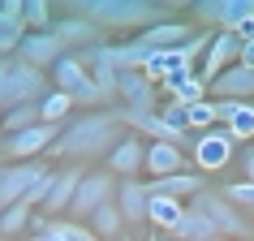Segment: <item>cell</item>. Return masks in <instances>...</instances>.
Listing matches in <instances>:
<instances>
[{
	"label": "cell",
	"instance_id": "4",
	"mask_svg": "<svg viewBox=\"0 0 254 241\" xmlns=\"http://www.w3.org/2000/svg\"><path fill=\"white\" fill-rule=\"evenodd\" d=\"M61 129L65 125H30V129H22V134H4V142H0V160L4 164H30L39 160L43 151L56 147V138H61Z\"/></svg>",
	"mask_w": 254,
	"mask_h": 241
},
{
	"label": "cell",
	"instance_id": "5",
	"mask_svg": "<svg viewBox=\"0 0 254 241\" xmlns=\"http://www.w3.org/2000/svg\"><path fill=\"white\" fill-rule=\"evenodd\" d=\"M117 189H121V181L112 173H86L82 177V185H78V194H73V207H69V215H73V224H86L104 202H117Z\"/></svg>",
	"mask_w": 254,
	"mask_h": 241
},
{
	"label": "cell",
	"instance_id": "29",
	"mask_svg": "<svg viewBox=\"0 0 254 241\" xmlns=\"http://www.w3.org/2000/svg\"><path fill=\"white\" fill-rule=\"evenodd\" d=\"M186 120H190V134H207V129H215V104H211V99L190 104L186 108Z\"/></svg>",
	"mask_w": 254,
	"mask_h": 241
},
{
	"label": "cell",
	"instance_id": "1",
	"mask_svg": "<svg viewBox=\"0 0 254 241\" xmlns=\"http://www.w3.org/2000/svg\"><path fill=\"white\" fill-rule=\"evenodd\" d=\"M125 138H129V129H125V120H121V108L82 112V117H73L65 129H61L52 155H61V160H91V155H108V151L121 147Z\"/></svg>",
	"mask_w": 254,
	"mask_h": 241
},
{
	"label": "cell",
	"instance_id": "7",
	"mask_svg": "<svg viewBox=\"0 0 254 241\" xmlns=\"http://www.w3.org/2000/svg\"><path fill=\"white\" fill-rule=\"evenodd\" d=\"M43 99H48V73L22 65L13 56V73H9V91H4V112L26 108V104H43ZM4 112H0V117H4Z\"/></svg>",
	"mask_w": 254,
	"mask_h": 241
},
{
	"label": "cell",
	"instance_id": "23",
	"mask_svg": "<svg viewBox=\"0 0 254 241\" xmlns=\"http://www.w3.org/2000/svg\"><path fill=\"white\" fill-rule=\"evenodd\" d=\"M86 228H91L99 241H117V237H125V215H121L117 202H104V207L86 220Z\"/></svg>",
	"mask_w": 254,
	"mask_h": 241
},
{
	"label": "cell",
	"instance_id": "17",
	"mask_svg": "<svg viewBox=\"0 0 254 241\" xmlns=\"http://www.w3.org/2000/svg\"><path fill=\"white\" fill-rule=\"evenodd\" d=\"M194 39V30L186 26V22H155V26H147L142 35H134L138 48H147V52H164V48H181V43Z\"/></svg>",
	"mask_w": 254,
	"mask_h": 241
},
{
	"label": "cell",
	"instance_id": "21",
	"mask_svg": "<svg viewBox=\"0 0 254 241\" xmlns=\"http://www.w3.org/2000/svg\"><path fill=\"white\" fill-rule=\"evenodd\" d=\"M186 220V202L168 198V194H151V211H147V224H155L160 233H173L177 224Z\"/></svg>",
	"mask_w": 254,
	"mask_h": 241
},
{
	"label": "cell",
	"instance_id": "25",
	"mask_svg": "<svg viewBox=\"0 0 254 241\" xmlns=\"http://www.w3.org/2000/svg\"><path fill=\"white\" fill-rule=\"evenodd\" d=\"M164 91L173 95L181 108H190V104H202L207 99V82L198 78V73H186V78H173V82H164Z\"/></svg>",
	"mask_w": 254,
	"mask_h": 241
},
{
	"label": "cell",
	"instance_id": "35",
	"mask_svg": "<svg viewBox=\"0 0 254 241\" xmlns=\"http://www.w3.org/2000/svg\"><path fill=\"white\" fill-rule=\"evenodd\" d=\"M194 13H198L202 22H211V26H224V0H202Z\"/></svg>",
	"mask_w": 254,
	"mask_h": 241
},
{
	"label": "cell",
	"instance_id": "32",
	"mask_svg": "<svg viewBox=\"0 0 254 241\" xmlns=\"http://www.w3.org/2000/svg\"><path fill=\"white\" fill-rule=\"evenodd\" d=\"M220 194H224L237 211H246V215L254 211V181H233V185H224Z\"/></svg>",
	"mask_w": 254,
	"mask_h": 241
},
{
	"label": "cell",
	"instance_id": "6",
	"mask_svg": "<svg viewBox=\"0 0 254 241\" xmlns=\"http://www.w3.org/2000/svg\"><path fill=\"white\" fill-rule=\"evenodd\" d=\"M52 82H56V91H65L73 104H104V99H99V86H95V78L86 73V65H82L78 52L61 56V65L52 69Z\"/></svg>",
	"mask_w": 254,
	"mask_h": 241
},
{
	"label": "cell",
	"instance_id": "14",
	"mask_svg": "<svg viewBox=\"0 0 254 241\" xmlns=\"http://www.w3.org/2000/svg\"><path fill=\"white\" fill-rule=\"evenodd\" d=\"M142 173H147L151 181H164V177L190 173L186 151H181V147H173V142H147V164H142Z\"/></svg>",
	"mask_w": 254,
	"mask_h": 241
},
{
	"label": "cell",
	"instance_id": "2",
	"mask_svg": "<svg viewBox=\"0 0 254 241\" xmlns=\"http://www.w3.org/2000/svg\"><path fill=\"white\" fill-rule=\"evenodd\" d=\"M65 13H82L91 17L99 30H142L155 26L168 9L164 4H151V0H78V4H69Z\"/></svg>",
	"mask_w": 254,
	"mask_h": 241
},
{
	"label": "cell",
	"instance_id": "19",
	"mask_svg": "<svg viewBox=\"0 0 254 241\" xmlns=\"http://www.w3.org/2000/svg\"><path fill=\"white\" fill-rule=\"evenodd\" d=\"M82 168H56V181H52V194H48V202H43V215H61L73 207V194H78L82 185Z\"/></svg>",
	"mask_w": 254,
	"mask_h": 241
},
{
	"label": "cell",
	"instance_id": "42",
	"mask_svg": "<svg viewBox=\"0 0 254 241\" xmlns=\"http://www.w3.org/2000/svg\"><path fill=\"white\" fill-rule=\"evenodd\" d=\"M91 241H99V237H91Z\"/></svg>",
	"mask_w": 254,
	"mask_h": 241
},
{
	"label": "cell",
	"instance_id": "40",
	"mask_svg": "<svg viewBox=\"0 0 254 241\" xmlns=\"http://www.w3.org/2000/svg\"><path fill=\"white\" fill-rule=\"evenodd\" d=\"M147 241H160V237H147Z\"/></svg>",
	"mask_w": 254,
	"mask_h": 241
},
{
	"label": "cell",
	"instance_id": "28",
	"mask_svg": "<svg viewBox=\"0 0 254 241\" xmlns=\"http://www.w3.org/2000/svg\"><path fill=\"white\" fill-rule=\"evenodd\" d=\"M0 125H4V134H22V129H30V125H39V104H26V108L4 112Z\"/></svg>",
	"mask_w": 254,
	"mask_h": 241
},
{
	"label": "cell",
	"instance_id": "9",
	"mask_svg": "<svg viewBox=\"0 0 254 241\" xmlns=\"http://www.w3.org/2000/svg\"><path fill=\"white\" fill-rule=\"evenodd\" d=\"M228 160H233V134H228L224 125L198 134V142H194V164H198V173H220V168H228Z\"/></svg>",
	"mask_w": 254,
	"mask_h": 241
},
{
	"label": "cell",
	"instance_id": "22",
	"mask_svg": "<svg viewBox=\"0 0 254 241\" xmlns=\"http://www.w3.org/2000/svg\"><path fill=\"white\" fill-rule=\"evenodd\" d=\"M173 237L177 241H224V237H220V228H215L202 211H194V207H186V220L173 228Z\"/></svg>",
	"mask_w": 254,
	"mask_h": 241
},
{
	"label": "cell",
	"instance_id": "31",
	"mask_svg": "<svg viewBox=\"0 0 254 241\" xmlns=\"http://www.w3.org/2000/svg\"><path fill=\"white\" fill-rule=\"evenodd\" d=\"M26 35H30L26 22H0V56H17Z\"/></svg>",
	"mask_w": 254,
	"mask_h": 241
},
{
	"label": "cell",
	"instance_id": "33",
	"mask_svg": "<svg viewBox=\"0 0 254 241\" xmlns=\"http://www.w3.org/2000/svg\"><path fill=\"white\" fill-rule=\"evenodd\" d=\"M22 22H26V30H52V9L43 0H30L22 9Z\"/></svg>",
	"mask_w": 254,
	"mask_h": 241
},
{
	"label": "cell",
	"instance_id": "13",
	"mask_svg": "<svg viewBox=\"0 0 254 241\" xmlns=\"http://www.w3.org/2000/svg\"><path fill=\"white\" fill-rule=\"evenodd\" d=\"M52 35L65 43V48H73V52H86V48H95V43H99V35H104V30L95 26L91 17H82V13H65L61 22H52Z\"/></svg>",
	"mask_w": 254,
	"mask_h": 241
},
{
	"label": "cell",
	"instance_id": "37",
	"mask_svg": "<svg viewBox=\"0 0 254 241\" xmlns=\"http://www.w3.org/2000/svg\"><path fill=\"white\" fill-rule=\"evenodd\" d=\"M9 73H13V56H0V112H4V91H9Z\"/></svg>",
	"mask_w": 254,
	"mask_h": 241
},
{
	"label": "cell",
	"instance_id": "3",
	"mask_svg": "<svg viewBox=\"0 0 254 241\" xmlns=\"http://www.w3.org/2000/svg\"><path fill=\"white\" fill-rule=\"evenodd\" d=\"M190 207L207 215V220L220 228V237H254L250 215L237 211V207H233L224 194H215V189H202V194H194V198H190Z\"/></svg>",
	"mask_w": 254,
	"mask_h": 241
},
{
	"label": "cell",
	"instance_id": "30",
	"mask_svg": "<svg viewBox=\"0 0 254 241\" xmlns=\"http://www.w3.org/2000/svg\"><path fill=\"white\" fill-rule=\"evenodd\" d=\"M224 129L233 134V142H250V138H254V104H241Z\"/></svg>",
	"mask_w": 254,
	"mask_h": 241
},
{
	"label": "cell",
	"instance_id": "34",
	"mask_svg": "<svg viewBox=\"0 0 254 241\" xmlns=\"http://www.w3.org/2000/svg\"><path fill=\"white\" fill-rule=\"evenodd\" d=\"M160 120L168 125V129H177V134H190V120H186V108L177 104V99H168V104L160 108Z\"/></svg>",
	"mask_w": 254,
	"mask_h": 241
},
{
	"label": "cell",
	"instance_id": "41",
	"mask_svg": "<svg viewBox=\"0 0 254 241\" xmlns=\"http://www.w3.org/2000/svg\"><path fill=\"white\" fill-rule=\"evenodd\" d=\"M0 241H9V237H0Z\"/></svg>",
	"mask_w": 254,
	"mask_h": 241
},
{
	"label": "cell",
	"instance_id": "12",
	"mask_svg": "<svg viewBox=\"0 0 254 241\" xmlns=\"http://www.w3.org/2000/svg\"><path fill=\"white\" fill-rule=\"evenodd\" d=\"M117 207L125 215V224H147V211H151V181L142 177H125L117 189Z\"/></svg>",
	"mask_w": 254,
	"mask_h": 241
},
{
	"label": "cell",
	"instance_id": "39",
	"mask_svg": "<svg viewBox=\"0 0 254 241\" xmlns=\"http://www.w3.org/2000/svg\"><path fill=\"white\" fill-rule=\"evenodd\" d=\"M241 168H246V181H254V147L241 151Z\"/></svg>",
	"mask_w": 254,
	"mask_h": 241
},
{
	"label": "cell",
	"instance_id": "27",
	"mask_svg": "<svg viewBox=\"0 0 254 241\" xmlns=\"http://www.w3.org/2000/svg\"><path fill=\"white\" fill-rule=\"evenodd\" d=\"M30 215H35L30 202H13V207H4V211H0V237H17L22 228H30Z\"/></svg>",
	"mask_w": 254,
	"mask_h": 241
},
{
	"label": "cell",
	"instance_id": "38",
	"mask_svg": "<svg viewBox=\"0 0 254 241\" xmlns=\"http://www.w3.org/2000/svg\"><path fill=\"white\" fill-rule=\"evenodd\" d=\"M237 65L254 69V39H246V43H241V60H237Z\"/></svg>",
	"mask_w": 254,
	"mask_h": 241
},
{
	"label": "cell",
	"instance_id": "8",
	"mask_svg": "<svg viewBox=\"0 0 254 241\" xmlns=\"http://www.w3.org/2000/svg\"><path fill=\"white\" fill-rule=\"evenodd\" d=\"M43 173H48V164H39V160H30V164H4V168H0V211L26 198L30 185H35Z\"/></svg>",
	"mask_w": 254,
	"mask_h": 241
},
{
	"label": "cell",
	"instance_id": "24",
	"mask_svg": "<svg viewBox=\"0 0 254 241\" xmlns=\"http://www.w3.org/2000/svg\"><path fill=\"white\" fill-rule=\"evenodd\" d=\"M95 233L86 224H73V220H52L48 215V224L39 233H30V241H91Z\"/></svg>",
	"mask_w": 254,
	"mask_h": 241
},
{
	"label": "cell",
	"instance_id": "20",
	"mask_svg": "<svg viewBox=\"0 0 254 241\" xmlns=\"http://www.w3.org/2000/svg\"><path fill=\"white\" fill-rule=\"evenodd\" d=\"M202 189H207V177L202 173H177V177H164V181H151V194H168L177 202H190Z\"/></svg>",
	"mask_w": 254,
	"mask_h": 241
},
{
	"label": "cell",
	"instance_id": "16",
	"mask_svg": "<svg viewBox=\"0 0 254 241\" xmlns=\"http://www.w3.org/2000/svg\"><path fill=\"white\" fill-rule=\"evenodd\" d=\"M207 95H211V99H237V104H250V99H254V69L233 65L228 73H220V78L207 86Z\"/></svg>",
	"mask_w": 254,
	"mask_h": 241
},
{
	"label": "cell",
	"instance_id": "11",
	"mask_svg": "<svg viewBox=\"0 0 254 241\" xmlns=\"http://www.w3.org/2000/svg\"><path fill=\"white\" fill-rule=\"evenodd\" d=\"M61 56H65V43L56 39L52 30H30L22 39V48H17V60L30 69H56Z\"/></svg>",
	"mask_w": 254,
	"mask_h": 241
},
{
	"label": "cell",
	"instance_id": "36",
	"mask_svg": "<svg viewBox=\"0 0 254 241\" xmlns=\"http://www.w3.org/2000/svg\"><path fill=\"white\" fill-rule=\"evenodd\" d=\"M215 104V125H228V120H233V112H237V99H211Z\"/></svg>",
	"mask_w": 254,
	"mask_h": 241
},
{
	"label": "cell",
	"instance_id": "10",
	"mask_svg": "<svg viewBox=\"0 0 254 241\" xmlns=\"http://www.w3.org/2000/svg\"><path fill=\"white\" fill-rule=\"evenodd\" d=\"M237 60H241V39H233V35H224V30H220V35L211 39V48L202 52V60H198V69H194V73L211 86V82L220 78V73H228Z\"/></svg>",
	"mask_w": 254,
	"mask_h": 241
},
{
	"label": "cell",
	"instance_id": "18",
	"mask_svg": "<svg viewBox=\"0 0 254 241\" xmlns=\"http://www.w3.org/2000/svg\"><path fill=\"white\" fill-rule=\"evenodd\" d=\"M142 164H147V142L134 138V134L125 138L121 147L108 151V173L121 177V181H125V177H138V173H142Z\"/></svg>",
	"mask_w": 254,
	"mask_h": 241
},
{
	"label": "cell",
	"instance_id": "15",
	"mask_svg": "<svg viewBox=\"0 0 254 241\" xmlns=\"http://www.w3.org/2000/svg\"><path fill=\"white\" fill-rule=\"evenodd\" d=\"M117 99L125 104V112H160L155 108V82L147 73H121Z\"/></svg>",
	"mask_w": 254,
	"mask_h": 241
},
{
	"label": "cell",
	"instance_id": "26",
	"mask_svg": "<svg viewBox=\"0 0 254 241\" xmlns=\"http://www.w3.org/2000/svg\"><path fill=\"white\" fill-rule=\"evenodd\" d=\"M69 117H73V99L65 91H48V99L39 104V120L43 125H69Z\"/></svg>",
	"mask_w": 254,
	"mask_h": 241
}]
</instances>
